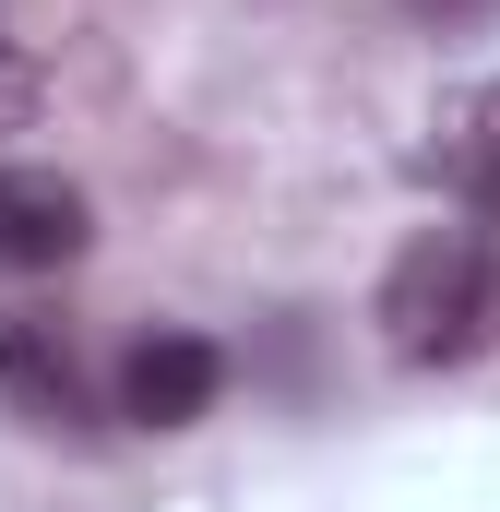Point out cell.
<instances>
[{
	"instance_id": "8",
	"label": "cell",
	"mask_w": 500,
	"mask_h": 512,
	"mask_svg": "<svg viewBox=\"0 0 500 512\" xmlns=\"http://www.w3.org/2000/svg\"><path fill=\"white\" fill-rule=\"evenodd\" d=\"M24 108H36V72H24V60H12V48H0V131L24 120Z\"/></svg>"
},
{
	"instance_id": "5",
	"label": "cell",
	"mask_w": 500,
	"mask_h": 512,
	"mask_svg": "<svg viewBox=\"0 0 500 512\" xmlns=\"http://www.w3.org/2000/svg\"><path fill=\"white\" fill-rule=\"evenodd\" d=\"M453 167H477V155H500V84H477L465 108H453V143H441Z\"/></svg>"
},
{
	"instance_id": "7",
	"label": "cell",
	"mask_w": 500,
	"mask_h": 512,
	"mask_svg": "<svg viewBox=\"0 0 500 512\" xmlns=\"http://www.w3.org/2000/svg\"><path fill=\"white\" fill-rule=\"evenodd\" d=\"M453 191H465V203H477V215L500 227V155H477V167H453Z\"/></svg>"
},
{
	"instance_id": "3",
	"label": "cell",
	"mask_w": 500,
	"mask_h": 512,
	"mask_svg": "<svg viewBox=\"0 0 500 512\" xmlns=\"http://www.w3.org/2000/svg\"><path fill=\"white\" fill-rule=\"evenodd\" d=\"M96 239V215H84V191L72 179H48V167H0V274H48V262H72Z\"/></svg>"
},
{
	"instance_id": "4",
	"label": "cell",
	"mask_w": 500,
	"mask_h": 512,
	"mask_svg": "<svg viewBox=\"0 0 500 512\" xmlns=\"http://www.w3.org/2000/svg\"><path fill=\"white\" fill-rule=\"evenodd\" d=\"M0 405H12L24 429H72V417H84V370H72L60 322L0 310Z\"/></svg>"
},
{
	"instance_id": "6",
	"label": "cell",
	"mask_w": 500,
	"mask_h": 512,
	"mask_svg": "<svg viewBox=\"0 0 500 512\" xmlns=\"http://www.w3.org/2000/svg\"><path fill=\"white\" fill-rule=\"evenodd\" d=\"M405 12H417V24H441V36H465V24H489L500 0H405Z\"/></svg>"
},
{
	"instance_id": "1",
	"label": "cell",
	"mask_w": 500,
	"mask_h": 512,
	"mask_svg": "<svg viewBox=\"0 0 500 512\" xmlns=\"http://www.w3.org/2000/svg\"><path fill=\"white\" fill-rule=\"evenodd\" d=\"M381 346L405 370H465L500 346V239L477 227H429L381 274Z\"/></svg>"
},
{
	"instance_id": "2",
	"label": "cell",
	"mask_w": 500,
	"mask_h": 512,
	"mask_svg": "<svg viewBox=\"0 0 500 512\" xmlns=\"http://www.w3.org/2000/svg\"><path fill=\"white\" fill-rule=\"evenodd\" d=\"M215 393H227V358H215L203 334H143L120 358V417L131 429H191Z\"/></svg>"
}]
</instances>
